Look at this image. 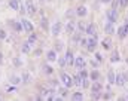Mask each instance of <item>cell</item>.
Masks as SVG:
<instances>
[{"instance_id":"cell-15","label":"cell","mask_w":128,"mask_h":101,"mask_svg":"<svg viewBox=\"0 0 128 101\" xmlns=\"http://www.w3.org/2000/svg\"><path fill=\"white\" fill-rule=\"evenodd\" d=\"M127 34H128L127 28H125V27H124V25H122V27H121V28H119V30H118V36H119V37H121V39H122V37H125V36H127Z\"/></svg>"},{"instance_id":"cell-11","label":"cell","mask_w":128,"mask_h":101,"mask_svg":"<svg viewBox=\"0 0 128 101\" xmlns=\"http://www.w3.org/2000/svg\"><path fill=\"white\" fill-rule=\"evenodd\" d=\"M72 80H73V85H76V86H81V85H82V77H81V74H75Z\"/></svg>"},{"instance_id":"cell-44","label":"cell","mask_w":128,"mask_h":101,"mask_svg":"<svg viewBox=\"0 0 128 101\" xmlns=\"http://www.w3.org/2000/svg\"><path fill=\"white\" fill-rule=\"evenodd\" d=\"M1 57H3V55H1V52H0V61H1Z\"/></svg>"},{"instance_id":"cell-34","label":"cell","mask_w":128,"mask_h":101,"mask_svg":"<svg viewBox=\"0 0 128 101\" xmlns=\"http://www.w3.org/2000/svg\"><path fill=\"white\" fill-rule=\"evenodd\" d=\"M100 97H101V94H98V92H92V98H94V100H98Z\"/></svg>"},{"instance_id":"cell-45","label":"cell","mask_w":128,"mask_h":101,"mask_svg":"<svg viewBox=\"0 0 128 101\" xmlns=\"http://www.w3.org/2000/svg\"><path fill=\"white\" fill-rule=\"evenodd\" d=\"M127 98H128V97H127Z\"/></svg>"},{"instance_id":"cell-16","label":"cell","mask_w":128,"mask_h":101,"mask_svg":"<svg viewBox=\"0 0 128 101\" xmlns=\"http://www.w3.org/2000/svg\"><path fill=\"white\" fill-rule=\"evenodd\" d=\"M46 58H48L49 61H55V60H57V54H55V51H49L48 55H46Z\"/></svg>"},{"instance_id":"cell-14","label":"cell","mask_w":128,"mask_h":101,"mask_svg":"<svg viewBox=\"0 0 128 101\" xmlns=\"http://www.w3.org/2000/svg\"><path fill=\"white\" fill-rule=\"evenodd\" d=\"M104 30H106V33H107V34L115 33V30H113V22H107V24H106V27H104Z\"/></svg>"},{"instance_id":"cell-31","label":"cell","mask_w":128,"mask_h":101,"mask_svg":"<svg viewBox=\"0 0 128 101\" xmlns=\"http://www.w3.org/2000/svg\"><path fill=\"white\" fill-rule=\"evenodd\" d=\"M58 63H60V66H61V67H64V66L67 64V63H66V58H64V57H63V58H60V61H58Z\"/></svg>"},{"instance_id":"cell-29","label":"cell","mask_w":128,"mask_h":101,"mask_svg":"<svg viewBox=\"0 0 128 101\" xmlns=\"http://www.w3.org/2000/svg\"><path fill=\"white\" fill-rule=\"evenodd\" d=\"M91 79L92 80H98V71H92L91 73Z\"/></svg>"},{"instance_id":"cell-24","label":"cell","mask_w":128,"mask_h":101,"mask_svg":"<svg viewBox=\"0 0 128 101\" xmlns=\"http://www.w3.org/2000/svg\"><path fill=\"white\" fill-rule=\"evenodd\" d=\"M110 61H112V63H116V61H119V55H118V52H116V51H115V52H113V55L110 57Z\"/></svg>"},{"instance_id":"cell-1","label":"cell","mask_w":128,"mask_h":101,"mask_svg":"<svg viewBox=\"0 0 128 101\" xmlns=\"http://www.w3.org/2000/svg\"><path fill=\"white\" fill-rule=\"evenodd\" d=\"M85 33H86L88 36H92V37H97V28H95V25H94V24H88V27H86V30H85Z\"/></svg>"},{"instance_id":"cell-22","label":"cell","mask_w":128,"mask_h":101,"mask_svg":"<svg viewBox=\"0 0 128 101\" xmlns=\"http://www.w3.org/2000/svg\"><path fill=\"white\" fill-rule=\"evenodd\" d=\"M30 49H31V48H30V42H25V43L22 45V52L27 54V52H30Z\"/></svg>"},{"instance_id":"cell-32","label":"cell","mask_w":128,"mask_h":101,"mask_svg":"<svg viewBox=\"0 0 128 101\" xmlns=\"http://www.w3.org/2000/svg\"><path fill=\"white\" fill-rule=\"evenodd\" d=\"M82 94H73V100H82Z\"/></svg>"},{"instance_id":"cell-36","label":"cell","mask_w":128,"mask_h":101,"mask_svg":"<svg viewBox=\"0 0 128 101\" xmlns=\"http://www.w3.org/2000/svg\"><path fill=\"white\" fill-rule=\"evenodd\" d=\"M24 82H27V83H28V82H30V76H28V74H27V73H25V74H24Z\"/></svg>"},{"instance_id":"cell-21","label":"cell","mask_w":128,"mask_h":101,"mask_svg":"<svg viewBox=\"0 0 128 101\" xmlns=\"http://www.w3.org/2000/svg\"><path fill=\"white\" fill-rule=\"evenodd\" d=\"M115 79H116L115 73H113V71H109V74H107V80H109V83H115Z\"/></svg>"},{"instance_id":"cell-41","label":"cell","mask_w":128,"mask_h":101,"mask_svg":"<svg viewBox=\"0 0 128 101\" xmlns=\"http://www.w3.org/2000/svg\"><path fill=\"white\" fill-rule=\"evenodd\" d=\"M61 95H63V97H66V95H67V91H66V89H63V91H61Z\"/></svg>"},{"instance_id":"cell-33","label":"cell","mask_w":128,"mask_h":101,"mask_svg":"<svg viewBox=\"0 0 128 101\" xmlns=\"http://www.w3.org/2000/svg\"><path fill=\"white\" fill-rule=\"evenodd\" d=\"M73 40H75V42H81V34H79V33H76V34H75V37H73Z\"/></svg>"},{"instance_id":"cell-30","label":"cell","mask_w":128,"mask_h":101,"mask_svg":"<svg viewBox=\"0 0 128 101\" xmlns=\"http://www.w3.org/2000/svg\"><path fill=\"white\" fill-rule=\"evenodd\" d=\"M82 86H85V88H88V86H89V82H88V77H86V79H82Z\"/></svg>"},{"instance_id":"cell-10","label":"cell","mask_w":128,"mask_h":101,"mask_svg":"<svg viewBox=\"0 0 128 101\" xmlns=\"http://www.w3.org/2000/svg\"><path fill=\"white\" fill-rule=\"evenodd\" d=\"M60 30H61V22H55L52 25V34L54 36H58L60 34Z\"/></svg>"},{"instance_id":"cell-5","label":"cell","mask_w":128,"mask_h":101,"mask_svg":"<svg viewBox=\"0 0 128 101\" xmlns=\"http://www.w3.org/2000/svg\"><path fill=\"white\" fill-rule=\"evenodd\" d=\"M107 18H109V22H115V21L118 19V12H116V9L109 10V12H107Z\"/></svg>"},{"instance_id":"cell-6","label":"cell","mask_w":128,"mask_h":101,"mask_svg":"<svg viewBox=\"0 0 128 101\" xmlns=\"http://www.w3.org/2000/svg\"><path fill=\"white\" fill-rule=\"evenodd\" d=\"M21 24H22V28H24L27 33H31V31H33V24H31L30 21H27V19H22V21H21Z\"/></svg>"},{"instance_id":"cell-7","label":"cell","mask_w":128,"mask_h":101,"mask_svg":"<svg viewBox=\"0 0 128 101\" xmlns=\"http://www.w3.org/2000/svg\"><path fill=\"white\" fill-rule=\"evenodd\" d=\"M75 28H76V22L75 21H69L67 25H66V31L69 34H72V33H75Z\"/></svg>"},{"instance_id":"cell-17","label":"cell","mask_w":128,"mask_h":101,"mask_svg":"<svg viewBox=\"0 0 128 101\" xmlns=\"http://www.w3.org/2000/svg\"><path fill=\"white\" fill-rule=\"evenodd\" d=\"M9 6H10L13 10H16V9H19V1H18V0H10V1H9Z\"/></svg>"},{"instance_id":"cell-40","label":"cell","mask_w":128,"mask_h":101,"mask_svg":"<svg viewBox=\"0 0 128 101\" xmlns=\"http://www.w3.org/2000/svg\"><path fill=\"white\" fill-rule=\"evenodd\" d=\"M81 45H82V46H86V40H85V39H81Z\"/></svg>"},{"instance_id":"cell-26","label":"cell","mask_w":128,"mask_h":101,"mask_svg":"<svg viewBox=\"0 0 128 101\" xmlns=\"http://www.w3.org/2000/svg\"><path fill=\"white\" fill-rule=\"evenodd\" d=\"M43 71H45L46 74H51V73H52V67H49V66H43Z\"/></svg>"},{"instance_id":"cell-25","label":"cell","mask_w":128,"mask_h":101,"mask_svg":"<svg viewBox=\"0 0 128 101\" xmlns=\"http://www.w3.org/2000/svg\"><path fill=\"white\" fill-rule=\"evenodd\" d=\"M10 82H12L13 85H18V83L21 82V79H19L18 76H12V77H10Z\"/></svg>"},{"instance_id":"cell-4","label":"cell","mask_w":128,"mask_h":101,"mask_svg":"<svg viewBox=\"0 0 128 101\" xmlns=\"http://www.w3.org/2000/svg\"><path fill=\"white\" fill-rule=\"evenodd\" d=\"M25 7H27V12H28L30 15L36 13V6H34V3H33L31 0H27V3H25Z\"/></svg>"},{"instance_id":"cell-20","label":"cell","mask_w":128,"mask_h":101,"mask_svg":"<svg viewBox=\"0 0 128 101\" xmlns=\"http://www.w3.org/2000/svg\"><path fill=\"white\" fill-rule=\"evenodd\" d=\"M86 27H88V24H86L85 21H79V24H78V28H79L81 31H85V30H86Z\"/></svg>"},{"instance_id":"cell-28","label":"cell","mask_w":128,"mask_h":101,"mask_svg":"<svg viewBox=\"0 0 128 101\" xmlns=\"http://www.w3.org/2000/svg\"><path fill=\"white\" fill-rule=\"evenodd\" d=\"M79 74H81V77H82V79H86V77H88V73H86L84 68H81V73H79Z\"/></svg>"},{"instance_id":"cell-13","label":"cell","mask_w":128,"mask_h":101,"mask_svg":"<svg viewBox=\"0 0 128 101\" xmlns=\"http://www.w3.org/2000/svg\"><path fill=\"white\" fill-rule=\"evenodd\" d=\"M76 13H78L79 16H85V15H86V7H85V6H79V7L76 9Z\"/></svg>"},{"instance_id":"cell-8","label":"cell","mask_w":128,"mask_h":101,"mask_svg":"<svg viewBox=\"0 0 128 101\" xmlns=\"http://www.w3.org/2000/svg\"><path fill=\"white\" fill-rule=\"evenodd\" d=\"M75 66H76V68H85V60L82 57H76Z\"/></svg>"},{"instance_id":"cell-42","label":"cell","mask_w":128,"mask_h":101,"mask_svg":"<svg viewBox=\"0 0 128 101\" xmlns=\"http://www.w3.org/2000/svg\"><path fill=\"white\" fill-rule=\"evenodd\" d=\"M124 27L127 28V31H128V19H127V21H125V25H124Z\"/></svg>"},{"instance_id":"cell-43","label":"cell","mask_w":128,"mask_h":101,"mask_svg":"<svg viewBox=\"0 0 128 101\" xmlns=\"http://www.w3.org/2000/svg\"><path fill=\"white\" fill-rule=\"evenodd\" d=\"M103 3H109V1H112V0H101Z\"/></svg>"},{"instance_id":"cell-12","label":"cell","mask_w":128,"mask_h":101,"mask_svg":"<svg viewBox=\"0 0 128 101\" xmlns=\"http://www.w3.org/2000/svg\"><path fill=\"white\" fill-rule=\"evenodd\" d=\"M125 79H127V77H125L124 74H119V76H118V77L115 79V83H118L119 86H122V85L125 83Z\"/></svg>"},{"instance_id":"cell-27","label":"cell","mask_w":128,"mask_h":101,"mask_svg":"<svg viewBox=\"0 0 128 101\" xmlns=\"http://www.w3.org/2000/svg\"><path fill=\"white\" fill-rule=\"evenodd\" d=\"M103 46H104L106 49H110V40H109V39H106V40L103 42Z\"/></svg>"},{"instance_id":"cell-3","label":"cell","mask_w":128,"mask_h":101,"mask_svg":"<svg viewBox=\"0 0 128 101\" xmlns=\"http://www.w3.org/2000/svg\"><path fill=\"white\" fill-rule=\"evenodd\" d=\"M95 46H97V37H92V39L86 40V46L85 48H88V51H94Z\"/></svg>"},{"instance_id":"cell-18","label":"cell","mask_w":128,"mask_h":101,"mask_svg":"<svg viewBox=\"0 0 128 101\" xmlns=\"http://www.w3.org/2000/svg\"><path fill=\"white\" fill-rule=\"evenodd\" d=\"M10 25L16 30V31H21L22 30V24H19V22H15V21H10Z\"/></svg>"},{"instance_id":"cell-35","label":"cell","mask_w":128,"mask_h":101,"mask_svg":"<svg viewBox=\"0 0 128 101\" xmlns=\"http://www.w3.org/2000/svg\"><path fill=\"white\" fill-rule=\"evenodd\" d=\"M119 4H121L122 7H125V6L128 4V0H119Z\"/></svg>"},{"instance_id":"cell-39","label":"cell","mask_w":128,"mask_h":101,"mask_svg":"<svg viewBox=\"0 0 128 101\" xmlns=\"http://www.w3.org/2000/svg\"><path fill=\"white\" fill-rule=\"evenodd\" d=\"M36 40V36H30V39H28V42L31 43V42H34Z\"/></svg>"},{"instance_id":"cell-19","label":"cell","mask_w":128,"mask_h":101,"mask_svg":"<svg viewBox=\"0 0 128 101\" xmlns=\"http://www.w3.org/2000/svg\"><path fill=\"white\" fill-rule=\"evenodd\" d=\"M101 89H103V86H101L100 82H95V83L92 85V92H98V91H101Z\"/></svg>"},{"instance_id":"cell-23","label":"cell","mask_w":128,"mask_h":101,"mask_svg":"<svg viewBox=\"0 0 128 101\" xmlns=\"http://www.w3.org/2000/svg\"><path fill=\"white\" fill-rule=\"evenodd\" d=\"M40 24H42V28H43V30H48V19H46L45 16L42 18V21H40Z\"/></svg>"},{"instance_id":"cell-38","label":"cell","mask_w":128,"mask_h":101,"mask_svg":"<svg viewBox=\"0 0 128 101\" xmlns=\"http://www.w3.org/2000/svg\"><path fill=\"white\" fill-rule=\"evenodd\" d=\"M95 58H97L98 61H101V60H103V55H101V54H97V55H95Z\"/></svg>"},{"instance_id":"cell-9","label":"cell","mask_w":128,"mask_h":101,"mask_svg":"<svg viewBox=\"0 0 128 101\" xmlns=\"http://www.w3.org/2000/svg\"><path fill=\"white\" fill-rule=\"evenodd\" d=\"M66 63H67V66H72V64H75V58H73V54H72V51H67V52H66Z\"/></svg>"},{"instance_id":"cell-37","label":"cell","mask_w":128,"mask_h":101,"mask_svg":"<svg viewBox=\"0 0 128 101\" xmlns=\"http://www.w3.org/2000/svg\"><path fill=\"white\" fill-rule=\"evenodd\" d=\"M4 37H6V33L3 30H0V39H4Z\"/></svg>"},{"instance_id":"cell-2","label":"cell","mask_w":128,"mask_h":101,"mask_svg":"<svg viewBox=\"0 0 128 101\" xmlns=\"http://www.w3.org/2000/svg\"><path fill=\"white\" fill-rule=\"evenodd\" d=\"M61 82L67 86V88H70L72 85H73V80H72V77L69 76V74H66V73H63L61 74Z\"/></svg>"}]
</instances>
